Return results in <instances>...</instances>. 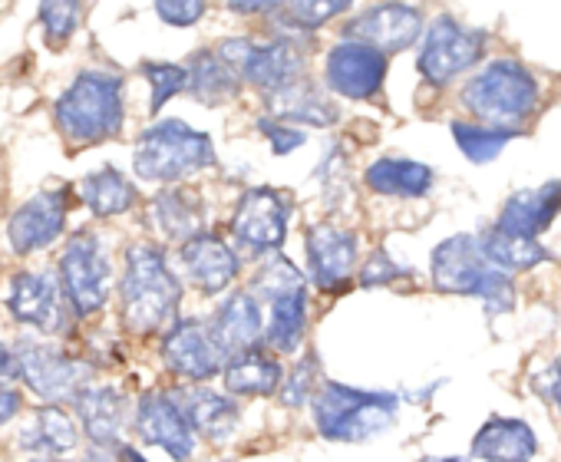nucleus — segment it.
Segmentation results:
<instances>
[{
  "mask_svg": "<svg viewBox=\"0 0 561 462\" xmlns=\"http://www.w3.org/2000/svg\"><path fill=\"white\" fill-rule=\"evenodd\" d=\"M485 50V34L472 31L453 18H436L426 34L420 37V57H416V70L420 77L443 90L449 86L456 77H462L466 70H472L479 63Z\"/></svg>",
  "mask_w": 561,
  "mask_h": 462,
  "instance_id": "obj_8",
  "label": "nucleus"
},
{
  "mask_svg": "<svg viewBox=\"0 0 561 462\" xmlns=\"http://www.w3.org/2000/svg\"><path fill=\"white\" fill-rule=\"evenodd\" d=\"M218 54L241 73L244 83L264 90V93H280L285 86L298 83L305 70V54L295 47V41H251V37H231L218 47Z\"/></svg>",
  "mask_w": 561,
  "mask_h": 462,
  "instance_id": "obj_10",
  "label": "nucleus"
},
{
  "mask_svg": "<svg viewBox=\"0 0 561 462\" xmlns=\"http://www.w3.org/2000/svg\"><path fill=\"white\" fill-rule=\"evenodd\" d=\"M318 380H321V363H318V357L314 354H308L295 370H291V377L280 383V403L285 406H305L314 393H318Z\"/></svg>",
  "mask_w": 561,
  "mask_h": 462,
  "instance_id": "obj_39",
  "label": "nucleus"
},
{
  "mask_svg": "<svg viewBox=\"0 0 561 462\" xmlns=\"http://www.w3.org/2000/svg\"><path fill=\"white\" fill-rule=\"evenodd\" d=\"M538 452V439L528 423L512 419V416H492L482 423V429L472 439V455L476 459H531Z\"/></svg>",
  "mask_w": 561,
  "mask_h": 462,
  "instance_id": "obj_25",
  "label": "nucleus"
},
{
  "mask_svg": "<svg viewBox=\"0 0 561 462\" xmlns=\"http://www.w3.org/2000/svg\"><path fill=\"white\" fill-rule=\"evenodd\" d=\"M274 113L277 119H288V123H311V126L337 123L334 103L311 83H291L280 93H274Z\"/></svg>",
  "mask_w": 561,
  "mask_h": 462,
  "instance_id": "obj_33",
  "label": "nucleus"
},
{
  "mask_svg": "<svg viewBox=\"0 0 561 462\" xmlns=\"http://www.w3.org/2000/svg\"><path fill=\"white\" fill-rule=\"evenodd\" d=\"M221 377H225L228 393H234V396H271L280 390V383H285L280 363L274 357L261 354L257 347L228 357Z\"/></svg>",
  "mask_w": 561,
  "mask_h": 462,
  "instance_id": "obj_26",
  "label": "nucleus"
},
{
  "mask_svg": "<svg viewBox=\"0 0 561 462\" xmlns=\"http://www.w3.org/2000/svg\"><path fill=\"white\" fill-rule=\"evenodd\" d=\"M241 90V73L218 54V50H198L188 60V93L205 106H221L234 100Z\"/></svg>",
  "mask_w": 561,
  "mask_h": 462,
  "instance_id": "obj_27",
  "label": "nucleus"
},
{
  "mask_svg": "<svg viewBox=\"0 0 561 462\" xmlns=\"http://www.w3.org/2000/svg\"><path fill=\"white\" fill-rule=\"evenodd\" d=\"M400 275H403V268H400L397 262H390L387 252H374L370 262H367L364 272H360V285H364V288H380V285L397 281Z\"/></svg>",
  "mask_w": 561,
  "mask_h": 462,
  "instance_id": "obj_42",
  "label": "nucleus"
},
{
  "mask_svg": "<svg viewBox=\"0 0 561 462\" xmlns=\"http://www.w3.org/2000/svg\"><path fill=\"white\" fill-rule=\"evenodd\" d=\"M215 146L211 136L182 123V119H162L149 126L133 149V169L146 182H182L208 165H215Z\"/></svg>",
  "mask_w": 561,
  "mask_h": 462,
  "instance_id": "obj_3",
  "label": "nucleus"
},
{
  "mask_svg": "<svg viewBox=\"0 0 561 462\" xmlns=\"http://www.w3.org/2000/svg\"><path fill=\"white\" fill-rule=\"evenodd\" d=\"M357 265V235L341 224H314L308 231V268L321 291L334 294L351 285Z\"/></svg>",
  "mask_w": 561,
  "mask_h": 462,
  "instance_id": "obj_18",
  "label": "nucleus"
},
{
  "mask_svg": "<svg viewBox=\"0 0 561 462\" xmlns=\"http://www.w3.org/2000/svg\"><path fill=\"white\" fill-rule=\"evenodd\" d=\"M123 324L133 334H159L175 324L182 285L172 275L165 252L156 245H133L119 281Z\"/></svg>",
  "mask_w": 561,
  "mask_h": 462,
  "instance_id": "obj_1",
  "label": "nucleus"
},
{
  "mask_svg": "<svg viewBox=\"0 0 561 462\" xmlns=\"http://www.w3.org/2000/svg\"><path fill=\"white\" fill-rule=\"evenodd\" d=\"M162 360L165 367L188 380V383H202L211 380L215 373L225 370V354L211 337V327H205L202 321L188 317V321H175L165 337H162Z\"/></svg>",
  "mask_w": 561,
  "mask_h": 462,
  "instance_id": "obj_15",
  "label": "nucleus"
},
{
  "mask_svg": "<svg viewBox=\"0 0 561 462\" xmlns=\"http://www.w3.org/2000/svg\"><path fill=\"white\" fill-rule=\"evenodd\" d=\"M142 77L149 80V90H152V100H149L152 116H156L172 96H179L182 90H188V67H179V63L146 60V63H142Z\"/></svg>",
  "mask_w": 561,
  "mask_h": 462,
  "instance_id": "obj_35",
  "label": "nucleus"
},
{
  "mask_svg": "<svg viewBox=\"0 0 561 462\" xmlns=\"http://www.w3.org/2000/svg\"><path fill=\"white\" fill-rule=\"evenodd\" d=\"M8 308L18 324L37 327L41 334H64L73 311L60 278L47 272H18L11 278Z\"/></svg>",
  "mask_w": 561,
  "mask_h": 462,
  "instance_id": "obj_12",
  "label": "nucleus"
},
{
  "mask_svg": "<svg viewBox=\"0 0 561 462\" xmlns=\"http://www.w3.org/2000/svg\"><path fill=\"white\" fill-rule=\"evenodd\" d=\"M60 285L77 317H93L110 301L113 268L93 231H77L60 255Z\"/></svg>",
  "mask_w": 561,
  "mask_h": 462,
  "instance_id": "obj_9",
  "label": "nucleus"
},
{
  "mask_svg": "<svg viewBox=\"0 0 561 462\" xmlns=\"http://www.w3.org/2000/svg\"><path fill=\"white\" fill-rule=\"evenodd\" d=\"M285 4L288 0H231V11L234 14H267V11H277Z\"/></svg>",
  "mask_w": 561,
  "mask_h": 462,
  "instance_id": "obj_44",
  "label": "nucleus"
},
{
  "mask_svg": "<svg viewBox=\"0 0 561 462\" xmlns=\"http://www.w3.org/2000/svg\"><path fill=\"white\" fill-rule=\"evenodd\" d=\"M211 337L221 347L225 357L254 350L264 340V321H261V308L251 294H231L228 301L218 304V311L211 314Z\"/></svg>",
  "mask_w": 561,
  "mask_h": 462,
  "instance_id": "obj_21",
  "label": "nucleus"
},
{
  "mask_svg": "<svg viewBox=\"0 0 561 462\" xmlns=\"http://www.w3.org/2000/svg\"><path fill=\"white\" fill-rule=\"evenodd\" d=\"M364 182L377 192V195H390V198H423L433 185V169L413 159H377Z\"/></svg>",
  "mask_w": 561,
  "mask_h": 462,
  "instance_id": "obj_30",
  "label": "nucleus"
},
{
  "mask_svg": "<svg viewBox=\"0 0 561 462\" xmlns=\"http://www.w3.org/2000/svg\"><path fill=\"white\" fill-rule=\"evenodd\" d=\"M182 265L202 294H221L238 278V255L211 231H198L182 242Z\"/></svg>",
  "mask_w": 561,
  "mask_h": 462,
  "instance_id": "obj_20",
  "label": "nucleus"
},
{
  "mask_svg": "<svg viewBox=\"0 0 561 462\" xmlns=\"http://www.w3.org/2000/svg\"><path fill=\"white\" fill-rule=\"evenodd\" d=\"M561 208V182H545L538 188H525V192H515L505 208H502V218L499 224L508 228V231H518V235H541V231L554 221Z\"/></svg>",
  "mask_w": 561,
  "mask_h": 462,
  "instance_id": "obj_24",
  "label": "nucleus"
},
{
  "mask_svg": "<svg viewBox=\"0 0 561 462\" xmlns=\"http://www.w3.org/2000/svg\"><path fill=\"white\" fill-rule=\"evenodd\" d=\"M175 396H179L192 429L198 436H205V439H218V442L228 439L234 432L238 419H241L238 403L231 396H225V393H215V390H205V386H192V390L182 386V390H175Z\"/></svg>",
  "mask_w": 561,
  "mask_h": 462,
  "instance_id": "obj_23",
  "label": "nucleus"
},
{
  "mask_svg": "<svg viewBox=\"0 0 561 462\" xmlns=\"http://www.w3.org/2000/svg\"><path fill=\"white\" fill-rule=\"evenodd\" d=\"M257 129L267 136V142H271V149L277 152V155H288V152H295V149H301L308 139H305V132L301 129H295V123H288V119H277V116H271V119H257Z\"/></svg>",
  "mask_w": 561,
  "mask_h": 462,
  "instance_id": "obj_40",
  "label": "nucleus"
},
{
  "mask_svg": "<svg viewBox=\"0 0 561 462\" xmlns=\"http://www.w3.org/2000/svg\"><path fill=\"white\" fill-rule=\"evenodd\" d=\"M400 400L393 393H370L344 383H324L314 396V423L321 436L334 442H364L380 436L393 416Z\"/></svg>",
  "mask_w": 561,
  "mask_h": 462,
  "instance_id": "obj_6",
  "label": "nucleus"
},
{
  "mask_svg": "<svg viewBox=\"0 0 561 462\" xmlns=\"http://www.w3.org/2000/svg\"><path fill=\"white\" fill-rule=\"evenodd\" d=\"M298 288H305V278L295 268V262H288L285 255L267 258V265H261V272L254 275V291L264 301H271L277 294H288V291H298Z\"/></svg>",
  "mask_w": 561,
  "mask_h": 462,
  "instance_id": "obj_36",
  "label": "nucleus"
},
{
  "mask_svg": "<svg viewBox=\"0 0 561 462\" xmlns=\"http://www.w3.org/2000/svg\"><path fill=\"white\" fill-rule=\"evenodd\" d=\"M347 41H364L383 54H400L410 50L413 44H420L423 37V14L410 4H400V0H390V4H377L360 11L357 18H351L344 24Z\"/></svg>",
  "mask_w": 561,
  "mask_h": 462,
  "instance_id": "obj_16",
  "label": "nucleus"
},
{
  "mask_svg": "<svg viewBox=\"0 0 561 462\" xmlns=\"http://www.w3.org/2000/svg\"><path fill=\"white\" fill-rule=\"evenodd\" d=\"M288 215L291 205L277 188H248L231 218V235L238 249L251 255H274L288 239Z\"/></svg>",
  "mask_w": 561,
  "mask_h": 462,
  "instance_id": "obj_11",
  "label": "nucleus"
},
{
  "mask_svg": "<svg viewBox=\"0 0 561 462\" xmlns=\"http://www.w3.org/2000/svg\"><path fill=\"white\" fill-rule=\"evenodd\" d=\"M136 185L113 165H103L90 175L80 178V198L96 218H113L123 215L136 205Z\"/></svg>",
  "mask_w": 561,
  "mask_h": 462,
  "instance_id": "obj_31",
  "label": "nucleus"
},
{
  "mask_svg": "<svg viewBox=\"0 0 561 462\" xmlns=\"http://www.w3.org/2000/svg\"><path fill=\"white\" fill-rule=\"evenodd\" d=\"M433 285L446 294H469L479 298L492 314L512 311L515 291L502 268H495L482 242L472 235H453L433 252Z\"/></svg>",
  "mask_w": 561,
  "mask_h": 462,
  "instance_id": "obj_4",
  "label": "nucleus"
},
{
  "mask_svg": "<svg viewBox=\"0 0 561 462\" xmlns=\"http://www.w3.org/2000/svg\"><path fill=\"white\" fill-rule=\"evenodd\" d=\"M67 211H70V192L67 188L34 195L8 221L11 249L18 255H34V252L54 245L67 228Z\"/></svg>",
  "mask_w": 561,
  "mask_h": 462,
  "instance_id": "obj_17",
  "label": "nucleus"
},
{
  "mask_svg": "<svg viewBox=\"0 0 561 462\" xmlns=\"http://www.w3.org/2000/svg\"><path fill=\"white\" fill-rule=\"evenodd\" d=\"M18 354V377L27 383L31 393H37L44 403H73L83 386H90L93 367L64 354L54 344L21 337L14 344Z\"/></svg>",
  "mask_w": 561,
  "mask_h": 462,
  "instance_id": "obj_7",
  "label": "nucleus"
},
{
  "mask_svg": "<svg viewBox=\"0 0 561 462\" xmlns=\"http://www.w3.org/2000/svg\"><path fill=\"white\" fill-rule=\"evenodd\" d=\"M152 211V221L156 228L169 242H188L192 235L202 231V221H205V205L195 192H185V188H165L152 198L149 205Z\"/></svg>",
  "mask_w": 561,
  "mask_h": 462,
  "instance_id": "obj_28",
  "label": "nucleus"
},
{
  "mask_svg": "<svg viewBox=\"0 0 561 462\" xmlns=\"http://www.w3.org/2000/svg\"><path fill=\"white\" fill-rule=\"evenodd\" d=\"M462 106L479 123L518 129L538 106V80L518 60H492L466 83Z\"/></svg>",
  "mask_w": 561,
  "mask_h": 462,
  "instance_id": "obj_5",
  "label": "nucleus"
},
{
  "mask_svg": "<svg viewBox=\"0 0 561 462\" xmlns=\"http://www.w3.org/2000/svg\"><path fill=\"white\" fill-rule=\"evenodd\" d=\"M77 442H80L77 419L60 403L37 406L18 436V449L37 455H67L70 449H77Z\"/></svg>",
  "mask_w": 561,
  "mask_h": 462,
  "instance_id": "obj_22",
  "label": "nucleus"
},
{
  "mask_svg": "<svg viewBox=\"0 0 561 462\" xmlns=\"http://www.w3.org/2000/svg\"><path fill=\"white\" fill-rule=\"evenodd\" d=\"M541 390H545V396L554 403V409L561 413V360L541 377Z\"/></svg>",
  "mask_w": 561,
  "mask_h": 462,
  "instance_id": "obj_45",
  "label": "nucleus"
},
{
  "mask_svg": "<svg viewBox=\"0 0 561 462\" xmlns=\"http://www.w3.org/2000/svg\"><path fill=\"white\" fill-rule=\"evenodd\" d=\"M156 14L169 27H192L205 18V0H156Z\"/></svg>",
  "mask_w": 561,
  "mask_h": 462,
  "instance_id": "obj_41",
  "label": "nucleus"
},
{
  "mask_svg": "<svg viewBox=\"0 0 561 462\" xmlns=\"http://www.w3.org/2000/svg\"><path fill=\"white\" fill-rule=\"evenodd\" d=\"M18 377V354L14 347L0 344V380H14Z\"/></svg>",
  "mask_w": 561,
  "mask_h": 462,
  "instance_id": "obj_46",
  "label": "nucleus"
},
{
  "mask_svg": "<svg viewBox=\"0 0 561 462\" xmlns=\"http://www.w3.org/2000/svg\"><path fill=\"white\" fill-rule=\"evenodd\" d=\"M518 136V129L508 126H489V123H453V139L462 149V155L469 162H492L512 139Z\"/></svg>",
  "mask_w": 561,
  "mask_h": 462,
  "instance_id": "obj_34",
  "label": "nucleus"
},
{
  "mask_svg": "<svg viewBox=\"0 0 561 462\" xmlns=\"http://www.w3.org/2000/svg\"><path fill=\"white\" fill-rule=\"evenodd\" d=\"M328 90L347 100H370L383 90L387 80V54L364 41H341L324 63Z\"/></svg>",
  "mask_w": 561,
  "mask_h": 462,
  "instance_id": "obj_13",
  "label": "nucleus"
},
{
  "mask_svg": "<svg viewBox=\"0 0 561 462\" xmlns=\"http://www.w3.org/2000/svg\"><path fill=\"white\" fill-rule=\"evenodd\" d=\"M479 242L485 258L502 272H531L548 262V252L538 245L535 235H518V231H508L502 224L489 228Z\"/></svg>",
  "mask_w": 561,
  "mask_h": 462,
  "instance_id": "obj_32",
  "label": "nucleus"
},
{
  "mask_svg": "<svg viewBox=\"0 0 561 462\" xmlns=\"http://www.w3.org/2000/svg\"><path fill=\"white\" fill-rule=\"evenodd\" d=\"M354 0H288L285 14L295 31H318L328 21L341 18Z\"/></svg>",
  "mask_w": 561,
  "mask_h": 462,
  "instance_id": "obj_37",
  "label": "nucleus"
},
{
  "mask_svg": "<svg viewBox=\"0 0 561 462\" xmlns=\"http://www.w3.org/2000/svg\"><path fill=\"white\" fill-rule=\"evenodd\" d=\"M136 432L142 442L169 452L172 459H188L195 449V429H192L179 396L169 390H149L139 396Z\"/></svg>",
  "mask_w": 561,
  "mask_h": 462,
  "instance_id": "obj_14",
  "label": "nucleus"
},
{
  "mask_svg": "<svg viewBox=\"0 0 561 462\" xmlns=\"http://www.w3.org/2000/svg\"><path fill=\"white\" fill-rule=\"evenodd\" d=\"M24 406V396L18 386H8V383H0V426H8Z\"/></svg>",
  "mask_w": 561,
  "mask_h": 462,
  "instance_id": "obj_43",
  "label": "nucleus"
},
{
  "mask_svg": "<svg viewBox=\"0 0 561 462\" xmlns=\"http://www.w3.org/2000/svg\"><path fill=\"white\" fill-rule=\"evenodd\" d=\"M308 327V291H288L271 298V317L264 327V340L274 354H295L305 340Z\"/></svg>",
  "mask_w": 561,
  "mask_h": 462,
  "instance_id": "obj_29",
  "label": "nucleus"
},
{
  "mask_svg": "<svg viewBox=\"0 0 561 462\" xmlns=\"http://www.w3.org/2000/svg\"><path fill=\"white\" fill-rule=\"evenodd\" d=\"M77 416L83 423L87 439L93 442V452H116L123 449L119 436L126 426V396L113 386H83L73 400Z\"/></svg>",
  "mask_w": 561,
  "mask_h": 462,
  "instance_id": "obj_19",
  "label": "nucleus"
},
{
  "mask_svg": "<svg viewBox=\"0 0 561 462\" xmlns=\"http://www.w3.org/2000/svg\"><path fill=\"white\" fill-rule=\"evenodd\" d=\"M54 116L60 132L77 146H100L116 139L126 123L123 77L106 70L77 73V80L57 96Z\"/></svg>",
  "mask_w": 561,
  "mask_h": 462,
  "instance_id": "obj_2",
  "label": "nucleus"
},
{
  "mask_svg": "<svg viewBox=\"0 0 561 462\" xmlns=\"http://www.w3.org/2000/svg\"><path fill=\"white\" fill-rule=\"evenodd\" d=\"M41 24L50 47H64L80 24V0H41Z\"/></svg>",
  "mask_w": 561,
  "mask_h": 462,
  "instance_id": "obj_38",
  "label": "nucleus"
}]
</instances>
